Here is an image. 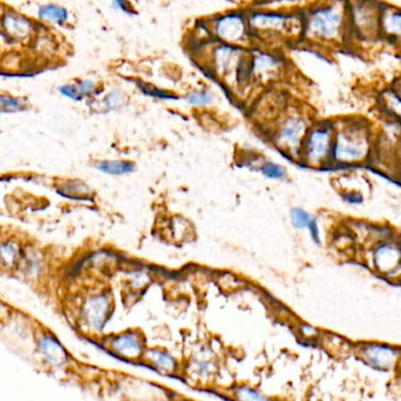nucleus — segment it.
I'll list each match as a JSON object with an SVG mask.
<instances>
[{"label":"nucleus","mask_w":401,"mask_h":401,"mask_svg":"<svg viewBox=\"0 0 401 401\" xmlns=\"http://www.w3.org/2000/svg\"><path fill=\"white\" fill-rule=\"evenodd\" d=\"M348 3L336 0L312 9L304 18L305 37L319 43H338L346 33Z\"/></svg>","instance_id":"obj_1"},{"label":"nucleus","mask_w":401,"mask_h":401,"mask_svg":"<svg viewBox=\"0 0 401 401\" xmlns=\"http://www.w3.org/2000/svg\"><path fill=\"white\" fill-rule=\"evenodd\" d=\"M247 23L252 37L281 39L304 34V18L294 14L255 11L247 16Z\"/></svg>","instance_id":"obj_2"},{"label":"nucleus","mask_w":401,"mask_h":401,"mask_svg":"<svg viewBox=\"0 0 401 401\" xmlns=\"http://www.w3.org/2000/svg\"><path fill=\"white\" fill-rule=\"evenodd\" d=\"M368 149V128L358 124H348L334 133L331 159L338 164H357L364 160Z\"/></svg>","instance_id":"obj_3"},{"label":"nucleus","mask_w":401,"mask_h":401,"mask_svg":"<svg viewBox=\"0 0 401 401\" xmlns=\"http://www.w3.org/2000/svg\"><path fill=\"white\" fill-rule=\"evenodd\" d=\"M334 133L333 126L328 124L309 128L299 151L301 161L312 167L328 164V159H331Z\"/></svg>","instance_id":"obj_4"},{"label":"nucleus","mask_w":401,"mask_h":401,"mask_svg":"<svg viewBox=\"0 0 401 401\" xmlns=\"http://www.w3.org/2000/svg\"><path fill=\"white\" fill-rule=\"evenodd\" d=\"M348 7V21L358 37L373 39L378 36L383 9L372 0H351Z\"/></svg>","instance_id":"obj_5"},{"label":"nucleus","mask_w":401,"mask_h":401,"mask_svg":"<svg viewBox=\"0 0 401 401\" xmlns=\"http://www.w3.org/2000/svg\"><path fill=\"white\" fill-rule=\"evenodd\" d=\"M211 31L223 44L245 46L251 37L247 16L242 12H228L215 18L211 23Z\"/></svg>","instance_id":"obj_6"},{"label":"nucleus","mask_w":401,"mask_h":401,"mask_svg":"<svg viewBox=\"0 0 401 401\" xmlns=\"http://www.w3.org/2000/svg\"><path fill=\"white\" fill-rule=\"evenodd\" d=\"M358 357L375 371H393L401 360L400 348L384 343H365L358 348Z\"/></svg>","instance_id":"obj_7"},{"label":"nucleus","mask_w":401,"mask_h":401,"mask_svg":"<svg viewBox=\"0 0 401 401\" xmlns=\"http://www.w3.org/2000/svg\"><path fill=\"white\" fill-rule=\"evenodd\" d=\"M107 348L115 357L129 363H141L146 348V339L139 330H127L114 334L107 341Z\"/></svg>","instance_id":"obj_8"},{"label":"nucleus","mask_w":401,"mask_h":401,"mask_svg":"<svg viewBox=\"0 0 401 401\" xmlns=\"http://www.w3.org/2000/svg\"><path fill=\"white\" fill-rule=\"evenodd\" d=\"M308 131V124L304 117L299 115H290L285 117L284 121L278 127L274 142L278 147H281L289 154L299 156L301 144Z\"/></svg>","instance_id":"obj_9"},{"label":"nucleus","mask_w":401,"mask_h":401,"mask_svg":"<svg viewBox=\"0 0 401 401\" xmlns=\"http://www.w3.org/2000/svg\"><path fill=\"white\" fill-rule=\"evenodd\" d=\"M113 311V301L109 294H99L90 296L82 305V319L93 331L101 332L109 321Z\"/></svg>","instance_id":"obj_10"},{"label":"nucleus","mask_w":401,"mask_h":401,"mask_svg":"<svg viewBox=\"0 0 401 401\" xmlns=\"http://www.w3.org/2000/svg\"><path fill=\"white\" fill-rule=\"evenodd\" d=\"M0 31L11 43H25L33 37L36 25L17 11L6 10L0 16Z\"/></svg>","instance_id":"obj_11"},{"label":"nucleus","mask_w":401,"mask_h":401,"mask_svg":"<svg viewBox=\"0 0 401 401\" xmlns=\"http://www.w3.org/2000/svg\"><path fill=\"white\" fill-rule=\"evenodd\" d=\"M245 54L247 50L243 46L221 43L214 48L213 64L218 73L222 75H229V74L236 75L238 65Z\"/></svg>","instance_id":"obj_12"},{"label":"nucleus","mask_w":401,"mask_h":401,"mask_svg":"<svg viewBox=\"0 0 401 401\" xmlns=\"http://www.w3.org/2000/svg\"><path fill=\"white\" fill-rule=\"evenodd\" d=\"M283 59L270 52H256L251 54V70L252 79L269 80L276 77L283 68Z\"/></svg>","instance_id":"obj_13"},{"label":"nucleus","mask_w":401,"mask_h":401,"mask_svg":"<svg viewBox=\"0 0 401 401\" xmlns=\"http://www.w3.org/2000/svg\"><path fill=\"white\" fill-rule=\"evenodd\" d=\"M141 363L164 375H175L180 370L178 359L164 348H147Z\"/></svg>","instance_id":"obj_14"},{"label":"nucleus","mask_w":401,"mask_h":401,"mask_svg":"<svg viewBox=\"0 0 401 401\" xmlns=\"http://www.w3.org/2000/svg\"><path fill=\"white\" fill-rule=\"evenodd\" d=\"M373 265L383 274H390L401 265V249L392 243H381L373 250Z\"/></svg>","instance_id":"obj_15"},{"label":"nucleus","mask_w":401,"mask_h":401,"mask_svg":"<svg viewBox=\"0 0 401 401\" xmlns=\"http://www.w3.org/2000/svg\"><path fill=\"white\" fill-rule=\"evenodd\" d=\"M191 379L196 381L210 380L218 371V364L215 355L210 351L202 350L191 357L187 366Z\"/></svg>","instance_id":"obj_16"},{"label":"nucleus","mask_w":401,"mask_h":401,"mask_svg":"<svg viewBox=\"0 0 401 401\" xmlns=\"http://www.w3.org/2000/svg\"><path fill=\"white\" fill-rule=\"evenodd\" d=\"M37 17L39 21L52 26H65L70 23V14L66 7L59 4H43L38 7Z\"/></svg>","instance_id":"obj_17"},{"label":"nucleus","mask_w":401,"mask_h":401,"mask_svg":"<svg viewBox=\"0 0 401 401\" xmlns=\"http://www.w3.org/2000/svg\"><path fill=\"white\" fill-rule=\"evenodd\" d=\"M95 81L90 79H81L72 84L61 85L58 88L59 93L73 101H82L92 97L97 92Z\"/></svg>","instance_id":"obj_18"},{"label":"nucleus","mask_w":401,"mask_h":401,"mask_svg":"<svg viewBox=\"0 0 401 401\" xmlns=\"http://www.w3.org/2000/svg\"><path fill=\"white\" fill-rule=\"evenodd\" d=\"M39 350L54 366H63L67 361V352L55 338L45 336L39 341Z\"/></svg>","instance_id":"obj_19"},{"label":"nucleus","mask_w":401,"mask_h":401,"mask_svg":"<svg viewBox=\"0 0 401 401\" xmlns=\"http://www.w3.org/2000/svg\"><path fill=\"white\" fill-rule=\"evenodd\" d=\"M380 32L387 38L401 39V10L395 7L383 9Z\"/></svg>","instance_id":"obj_20"},{"label":"nucleus","mask_w":401,"mask_h":401,"mask_svg":"<svg viewBox=\"0 0 401 401\" xmlns=\"http://www.w3.org/2000/svg\"><path fill=\"white\" fill-rule=\"evenodd\" d=\"M95 168L104 174L113 175V176L133 174L134 171H137L133 162L124 160L97 161Z\"/></svg>","instance_id":"obj_21"},{"label":"nucleus","mask_w":401,"mask_h":401,"mask_svg":"<svg viewBox=\"0 0 401 401\" xmlns=\"http://www.w3.org/2000/svg\"><path fill=\"white\" fill-rule=\"evenodd\" d=\"M58 193L72 200H87L92 195V189L81 181H66L59 186Z\"/></svg>","instance_id":"obj_22"},{"label":"nucleus","mask_w":401,"mask_h":401,"mask_svg":"<svg viewBox=\"0 0 401 401\" xmlns=\"http://www.w3.org/2000/svg\"><path fill=\"white\" fill-rule=\"evenodd\" d=\"M21 257V247L14 241H4L0 243V265L4 267H14L18 265Z\"/></svg>","instance_id":"obj_23"},{"label":"nucleus","mask_w":401,"mask_h":401,"mask_svg":"<svg viewBox=\"0 0 401 401\" xmlns=\"http://www.w3.org/2000/svg\"><path fill=\"white\" fill-rule=\"evenodd\" d=\"M100 102L104 113L119 111L126 102V94L121 90H113L108 92Z\"/></svg>","instance_id":"obj_24"},{"label":"nucleus","mask_w":401,"mask_h":401,"mask_svg":"<svg viewBox=\"0 0 401 401\" xmlns=\"http://www.w3.org/2000/svg\"><path fill=\"white\" fill-rule=\"evenodd\" d=\"M184 100L187 104L191 106H196V107H204L208 105H211L215 100V94L213 90H193L191 93L188 94L187 97H184Z\"/></svg>","instance_id":"obj_25"},{"label":"nucleus","mask_w":401,"mask_h":401,"mask_svg":"<svg viewBox=\"0 0 401 401\" xmlns=\"http://www.w3.org/2000/svg\"><path fill=\"white\" fill-rule=\"evenodd\" d=\"M258 171L263 176L270 180H283L287 176V169L272 161H263Z\"/></svg>","instance_id":"obj_26"},{"label":"nucleus","mask_w":401,"mask_h":401,"mask_svg":"<svg viewBox=\"0 0 401 401\" xmlns=\"http://www.w3.org/2000/svg\"><path fill=\"white\" fill-rule=\"evenodd\" d=\"M235 399L237 401H271L267 395L257 391L250 386H238L234 392Z\"/></svg>","instance_id":"obj_27"},{"label":"nucleus","mask_w":401,"mask_h":401,"mask_svg":"<svg viewBox=\"0 0 401 401\" xmlns=\"http://www.w3.org/2000/svg\"><path fill=\"white\" fill-rule=\"evenodd\" d=\"M312 218H314L311 215L301 208H292L290 210L291 225L297 230L308 229L309 224L312 221Z\"/></svg>","instance_id":"obj_28"},{"label":"nucleus","mask_w":401,"mask_h":401,"mask_svg":"<svg viewBox=\"0 0 401 401\" xmlns=\"http://www.w3.org/2000/svg\"><path fill=\"white\" fill-rule=\"evenodd\" d=\"M26 108L25 101L21 97L9 94H0V112H21Z\"/></svg>","instance_id":"obj_29"},{"label":"nucleus","mask_w":401,"mask_h":401,"mask_svg":"<svg viewBox=\"0 0 401 401\" xmlns=\"http://www.w3.org/2000/svg\"><path fill=\"white\" fill-rule=\"evenodd\" d=\"M384 104L388 111L401 121V97L395 92H386L384 94Z\"/></svg>","instance_id":"obj_30"},{"label":"nucleus","mask_w":401,"mask_h":401,"mask_svg":"<svg viewBox=\"0 0 401 401\" xmlns=\"http://www.w3.org/2000/svg\"><path fill=\"white\" fill-rule=\"evenodd\" d=\"M141 90L144 92V94L148 95V97L164 99V100H171V99H175L173 94L168 93L166 90H160V88L155 87L153 85H142V86H141Z\"/></svg>","instance_id":"obj_31"},{"label":"nucleus","mask_w":401,"mask_h":401,"mask_svg":"<svg viewBox=\"0 0 401 401\" xmlns=\"http://www.w3.org/2000/svg\"><path fill=\"white\" fill-rule=\"evenodd\" d=\"M111 1L112 9L115 11H119V12H122V14H128V16H134L137 14L135 12V9H134L133 5H132L129 0H109Z\"/></svg>","instance_id":"obj_32"},{"label":"nucleus","mask_w":401,"mask_h":401,"mask_svg":"<svg viewBox=\"0 0 401 401\" xmlns=\"http://www.w3.org/2000/svg\"><path fill=\"white\" fill-rule=\"evenodd\" d=\"M308 230L310 232L312 241L316 245H321V234H319V227H318V222L316 218H312V221L309 224Z\"/></svg>","instance_id":"obj_33"},{"label":"nucleus","mask_w":401,"mask_h":401,"mask_svg":"<svg viewBox=\"0 0 401 401\" xmlns=\"http://www.w3.org/2000/svg\"><path fill=\"white\" fill-rule=\"evenodd\" d=\"M395 93L398 94L399 97H401V82L398 85L397 90H395Z\"/></svg>","instance_id":"obj_34"},{"label":"nucleus","mask_w":401,"mask_h":401,"mask_svg":"<svg viewBox=\"0 0 401 401\" xmlns=\"http://www.w3.org/2000/svg\"><path fill=\"white\" fill-rule=\"evenodd\" d=\"M1 53H3V50H1V47H0V57H1Z\"/></svg>","instance_id":"obj_35"}]
</instances>
